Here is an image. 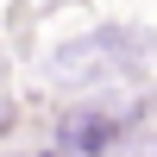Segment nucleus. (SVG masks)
Returning a JSON list of instances; mask_svg holds the SVG:
<instances>
[{
    "instance_id": "1",
    "label": "nucleus",
    "mask_w": 157,
    "mask_h": 157,
    "mask_svg": "<svg viewBox=\"0 0 157 157\" xmlns=\"http://www.w3.org/2000/svg\"><path fill=\"white\" fill-rule=\"evenodd\" d=\"M151 50H157V38H151V32H138V25H101V32L75 38V44H63L50 69H57V82L88 88V82H107V75L138 69Z\"/></svg>"
},
{
    "instance_id": "3",
    "label": "nucleus",
    "mask_w": 157,
    "mask_h": 157,
    "mask_svg": "<svg viewBox=\"0 0 157 157\" xmlns=\"http://www.w3.org/2000/svg\"><path fill=\"white\" fill-rule=\"evenodd\" d=\"M0 126H6V107H0Z\"/></svg>"
},
{
    "instance_id": "2",
    "label": "nucleus",
    "mask_w": 157,
    "mask_h": 157,
    "mask_svg": "<svg viewBox=\"0 0 157 157\" xmlns=\"http://www.w3.org/2000/svg\"><path fill=\"white\" fill-rule=\"evenodd\" d=\"M120 132H126V120H113V113H82V120H69V126L57 132V151H69V157H94V151H107Z\"/></svg>"
}]
</instances>
